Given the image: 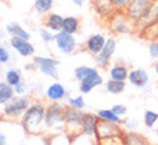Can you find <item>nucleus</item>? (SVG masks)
<instances>
[{"mask_svg":"<svg viewBox=\"0 0 158 145\" xmlns=\"http://www.w3.org/2000/svg\"><path fill=\"white\" fill-rule=\"evenodd\" d=\"M122 135V129L121 124H114L108 121H98V128H96V138L98 141L102 139H111V138H121Z\"/></svg>","mask_w":158,"mask_h":145,"instance_id":"10","label":"nucleus"},{"mask_svg":"<svg viewBox=\"0 0 158 145\" xmlns=\"http://www.w3.org/2000/svg\"><path fill=\"white\" fill-rule=\"evenodd\" d=\"M6 32L13 37H22V39L30 40V33L26 29H23L17 22H9L7 25H6Z\"/></svg>","mask_w":158,"mask_h":145,"instance_id":"22","label":"nucleus"},{"mask_svg":"<svg viewBox=\"0 0 158 145\" xmlns=\"http://www.w3.org/2000/svg\"><path fill=\"white\" fill-rule=\"evenodd\" d=\"M92 7L98 16L105 17V19H109L115 13V9H114L111 0H92Z\"/></svg>","mask_w":158,"mask_h":145,"instance_id":"17","label":"nucleus"},{"mask_svg":"<svg viewBox=\"0 0 158 145\" xmlns=\"http://www.w3.org/2000/svg\"><path fill=\"white\" fill-rule=\"evenodd\" d=\"M108 27L112 33L117 35H125L135 30L134 22L128 17L125 12H115L112 16L108 19Z\"/></svg>","mask_w":158,"mask_h":145,"instance_id":"4","label":"nucleus"},{"mask_svg":"<svg viewBox=\"0 0 158 145\" xmlns=\"http://www.w3.org/2000/svg\"><path fill=\"white\" fill-rule=\"evenodd\" d=\"M128 82L132 86L138 88V89H144L147 88V85L150 83V75L145 69L142 68H135L132 71H129L128 75Z\"/></svg>","mask_w":158,"mask_h":145,"instance_id":"13","label":"nucleus"},{"mask_svg":"<svg viewBox=\"0 0 158 145\" xmlns=\"http://www.w3.org/2000/svg\"><path fill=\"white\" fill-rule=\"evenodd\" d=\"M30 105H32V99L27 95H25V96L15 95L7 104L3 105L2 116L7 121L20 119L22 116H23V114L26 112V109L29 108Z\"/></svg>","mask_w":158,"mask_h":145,"instance_id":"3","label":"nucleus"},{"mask_svg":"<svg viewBox=\"0 0 158 145\" xmlns=\"http://www.w3.org/2000/svg\"><path fill=\"white\" fill-rule=\"evenodd\" d=\"M148 145H152V144H148Z\"/></svg>","mask_w":158,"mask_h":145,"instance_id":"48","label":"nucleus"},{"mask_svg":"<svg viewBox=\"0 0 158 145\" xmlns=\"http://www.w3.org/2000/svg\"><path fill=\"white\" fill-rule=\"evenodd\" d=\"M105 91L108 93H112V95H118V93H122L125 91V82L122 81H114V79H109L108 82L105 83Z\"/></svg>","mask_w":158,"mask_h":145,"instance_id":"30","label":"nucleus"},{"mask_svg":"<svg viewBox=\"0 0 158 145\" xmlns=\"http://www.w3.org/2000/svg\"><path fill=\"white\" fill-rule=\"evenodd\" d=\"M29 92H30V85H27V83L23 82V81L15 86V93L19 96H25V95H27Z\"/></svg>","mask_w":158,"mask_h":145,"instance_id":"36","label":"nucleus"},{"mask_svg":"<svg viewBox=\"0 0 158 145\" xmlns=\"http://www.w3.org/2000/svg\"><path fill=\"white\" fill-rule=\"evenodd\" d=\"M30 92L33 93L35 96H40L42 93H43V86H42V83H38V82H35L33 85H30Z\"/></svg>","mask_w":158,"mask_h":145,"instance_id":"41","label":"nucleus"},{"mask_svg":"<svg viewBox=\"0 0 158 145\" xmlns=\"http://www.w3.org/2000/svg\"><path fill=\"white\" fill-rule=\"evenodd\" d=\"M33 62L40 73H43L45 76H49V78L58 79V59L46 58V56H33Z\"/></svg>","mask_w":158,"mask_h":145,"instance_id":"8","label":"nucleus"},{"mask_svg":"<svg viewBox=\"0 0 158 145\" xmlns=\"http://www.w3.org/2000/svg\"><path fill=\"white\" fill-rule=\"evenodd\" d=\"M68 105L72 106V108H76V109H83L86 106L85 99H83L82 96H72V98H68Z\"/></svg>","mask_w":158,"mask_h":145,"instance_id":"34","label":"nucleus"},{"mask_svg":"<svg viewBox=\"0 0 158 145\" xmlns=\"http://www.w3.org/2000/svg\"><path fill=\"white\" fill-rule=\"evenodd\" d=\"M22 81H23V76H22V72L17 68H9L4 73V82H7L13 88L16 86L17 83H20Z\"/></svg>","mask_w":158,"mask_h":145,"instance_id":"25","label":"nucleus"},{"mask_svg":"<svg viewBox=\"0 0 158 145\" xmlns=\"http://www.w3.org/2000/svg\"><path fill=\"white\" fill-rule=\"evenodd\" d=\"M148 53L152 59H158V40H152L148 45Z\"/></svg>","mask_w":158,"mask_h":145,"instance_id":"39","label":"nucleus"},{"mask_svg":"<svg viewBox=\"0 0 158 145\" xmlns=\"http://www.w3.org/2000/svg\"><path fill=\"white\" fill-rule=\"evenodd\" d=\"M95 144H98L96 138L88 137V135H83V134H78V135L72 137L71 145H95Z\"/></svg>","mask_w":158,"mask_h":145,"instance_id":"32","label":"nucleus"},{"mask_svg":"<svg viewBox=\"0 0 158 145\" xmlns=\"http://www.w3.org/2000/svg\"><path fill=\"white\" fill-rule=\"evenodd\" d=\"M122 125H124L125 128H128V131H132V129H135L138 126V122H137V119H127V121H124L122 122Z\"/></svg>","mask_w":158,"mask_h":145,"instance_id":"42","label":"nucleus"},{"mask_svg":"<svg viewBox=\"0 0 158 145\" xmlns=\"http://www.w3.org/2000/svg\"><path fill=\"white\" fill-rule=\"evenodd\" d=\"M154 69H155V73H157V76H158V60H157V63H155V68H154Z\"/></svg>","mask_w":158,"mask_h":145,"instance_id":"45","label":"nucleus"},{"mask_svg":"<svg viewBox=\"0 0 158 145\" xmlns=\"http://www.w3.org/2000/svg\"><path fill=\"white\" fill-rule=\"evenodd\" d=\"M65 108L60 102H50L46 105L45 114V128L52 131L53 134L66 132L65 125Z\"/></svg>","mask_w":158,"mask_h":145,"instance_id":"2","label":"nucleus"},{"mask_svg":"<svg viewBox=\"0 0 158 145\" xmlns=\"http://www.w3.org/2000/svg\"><path fill=\"white\" fill-rule=\"evenodd\" d=\"M98 121L99 118L96 116V114H89L86 112L83 115L82 125H81V134L88 135V137L96 138V128H98ZM98 139V138H96Z\"/></svg>","mask_w":158,"mask_h":145,"instance_id":"14","label":"nucleus"},{"mask_svg":"<svg viewBox=\"0 0 158 145\" xmlns=\"http://www.w3.org/2000/svg\"><path fill=\"white\" fill-rule=\"evenodd\" d=\"M139 36L148 42L158 40V23H155V25H152V26H148V27H145L144 30H141V32H139Z\"/></svg>","mask_w":158,"mask_h":145,"instance_id":"31","label":"nucleus"},{"mask_svg":"<svg viewBox=\"0 0 158 145\" xmlns=\"http://www.w3.org/2000/svg\"><path fill=\"white\" fill-rule=\"evenodd\" d=\"M158 23V0H154L152 3L150 4V7L147 9V12L142 14L137 22H134V27H135V32H141L148 26H152Z\"/></svg>","mask_w":158,"mask_h":145,"instance_id":"9","label":"nucleus"},{"mask_svg":"<svg viewBox=\"0 0 158 145\" xmlns=\"http://www.w3.org/2000/svg\"><path fill=\"white\" fill-rule=\"evenodd\" d=\"M104 83V79L99 75V72L88 76L86 79H83L82 82H79V92L81 93H89L92 89H95L96 86H101Z\"/></svg>","mask_w":158,"mask_h":145,"instance_id":"18","label":"nucleus"},{"mask_svg":"<svg viewBox=\"0 0 158 145\" xmlns=\"http://www.w3.org/2000/svg\"><path fill=\"white\" fill-rule=\"evenodd\" d=\"M155 91H157V95H158V82H157V85H155Z\"/></svg>","mask_w":158,"mask_h":145,"instance_id":"46","label":"nucleus"},{"mask_svg":"<svg viewBox=\"0 0 158 145\" xmlns=\"http://www.w3.org/2000/svg\"><path fill=\"white\" fill-rule=\"evenodd\" d=\"M96 116L102 121H108V122H114V124H122V118L118 116L115 112L111 109H98L96 111Z\"/></svg>","mask_w":158,"mask_h":145,"instance_id":"28","label":"nucleus"},{"mask_svg":"<svg viewBox=\"0 0 158 145\" xmlns=\"http://www.w3.org/2000/svg\"><path fill=\"white\" fill-rule=\"evenodd\" d=\"M9 45L12 46L13 49L16 50L17 53L23 56V58H30L35 55V46L30 43L27 39H22V37H10Z\"/></svg>","mask_w":158,"mask_h":145,"instance_id":"12","label":"nucleus"},{"mask_svg":"<svg viewBox=\"0 0 158 145\" xmlns=\"http://www.w3.org/2000/svg\"><path fill=\"white\" fill-rule=\"evenodd\" d=\"M109 79H114V81H128V75H129V69L125 66L124 63H114L112 66L109 68L108 71Z\"/></svg>","mask_w":158,"mask_h":145,"instance_id":"20","label":"nucleus"},{"mask_svg":"<svg viewBox=\"0 0 158 145\" xmlns=\"http://www.w3.org/2000/svg\"><path fill=\"white\" fill-rule=\"evenodd\" d=\"M79 26H81V22H79L78 17H75V16L63 17V23H62V30L63 32L75 35V33L79 32Z\"/></svg>","mask_w":158,"mask_h":145,"instance_id":"24","label":"nucleus"},{"mask_svg":"<svg viewBox=\"0 0 158 145\" xmlns=\"http://www.w3.org/2000/svg\"><path fill=\"white\" fill-rule=\"evenodd\" d=\"M155 135H157V138H158V128H157V131H155Z\"/></svg>","mask_w":158,"mask_h":145,"instance_id":"47","label":"nucleus"},{"mask_svg":"<svg viewBox=\"0 0 158 145\" xmlns=\"http://www.w3.org/2000/svg\"><path fill=\"white\" fill-rule=\"evenodd\" d=\"M158 122V112L155 111H148L144 112V125L147 128H154V125Z\"/></svg>","mask_w":158,"mask_h":145,"instance_id":"33","label":"nucleus"},{"mask_svg":"<svg viewBox=\"0 0 158 145\" xmlns=\"http://www.w3.org/2000/svg\"><path fill=\"white\" fill-rule=\"evenodd\" d=\"M121 141L124 145H148L147 138L135 131H125L121 135Z\"/></svg>","mask_w":158,"mask_h":145,"instance_id":"19","label":"nucleus"},{"mask_svg":"<svg viewBox=\"0 0 158 145\" xmlns=\"http://www.w3.org/2000/svg\"><path fill=\"white\" fill-rule=\"evenodd\" d=\"M39 35H40L42 40L45 42V43H50V42H55V35L52 30H49L48 27H43V29L39 30Z\"/></svg>","mask_w":158,"mask_h":145,"instance_id":"35","label":"nucleus"},{"mask_svg":"<svg viewBox=\"0 0 158 145\" xmlns=\"http://www.w3.org/2000/svg\"><path fill=\"white\" fill-rule=\"evenodd\" d=\"M105 42H106V37H105L104 35H101V33L91 35V36L86 39V42H85V49L91 55L96 56L98 53H101V50L104 49Z\"/></svg>","mask_w":158,"mask_h":145,"instance_id":"15","label":"nucleus"},{"mask_svg":"<svg viewBox=\"0 0 158 145\" xmlns=\"http://www.w3.org/2000/svg\"><path fill=\"white\" fill-rule=\"evenodd\" d=\"M10 62V52L4 45L0 46V63L2 65H6V63Z\"/></svg>","mask_w":158,"mask_h":145,"instance_id":"38","label":"nucleus"},{"mask_svg":"<svg viewBox=\"0 0 158 145\" xmlns=\"http://www.w3.org/2000/svg\"><path fill=\"white\" fill-rule=\"evenodd\" d=\"M62 23H63V17L60 14H58V13L50 12L45 17V27L52 30L53 33H58V32L62 30Z\"/></svg>","mask_w":158,"mask_h":145,"instance_id":"21","label":"nucleus"},{"mask_svg":"<svg viewBox=\"0 0 158 145\" xmlns=\"http://www.w3.org/2000/svg\"><path fill=\"white\" fill-rule=\"evenodd\" d=\"M33 7L38 14H49L53 9V0H35Z\"/></svg>","mask_w":158,"mask_h":145,"instance_id":"29","label":"nucleus"},{"mask_svg":"<svg viewBox=\"0 0 158 145\" xmlns=\"http://www.w3.org/2000/svg\"><path fill=\"white\" fill-rule=\"evenodd\" d=\"M0 145H7V137H6L4 131L0 132Z\"/></svg>","mask_w":158,"mask_h":145,"instance_id":"43","label":"nucleus"},{"mask_svg":"<svg viewBox=\"0 0 158 145\" xmlns=\"http://www.w3.org/2000/svg\"><path fill=\"white\" fill-rule=\"evenodd\" d=\"M15 95H16L15 93V88L10 86L7 82L2 81L0 82V105L3 106L4 104H7Z\"/></svg>","mask_w":158,"mask_h":145,"instance_id":"26","label":"nucleus"},{"mask_svg":"<svg viewBox=\"0 0 158 145\" xmlns=\"http://www.w3.org/2000/svg\"><path fill=\"white\" fill-rule=\"evenodd\" d=\"M55 45L62 55H72L78 49V42L75 39V35L66 33L63 30L55 35Z\"/></svg>","mask_w":158,"mask_h":145,"instance_id":"7","label":"nucleus"},{"mask_svg":"<svg viewBox=\"0 0 158 145\" xmlns=\"http://www.w3.org/2000/svg\"><path fill=\"white\" fill-rule=\"evenodd\" d=\"M45 114H46V105L43 102H39V101L32 102V105L26 109V112L20 118V125L23 131L26 134H29V135L43 134L42 131L46 129Z\"/></svg>","mask_w":158,"mask_h":145,"instance_id":"1","label":"nucleus"},{"mask_svg":"<svg viewBox=\"0 0 158 145\" xmlns=\"http://www.w3.org/2000/svg\"><path fill=\"white\" fill-rule=\"evenodd\" d=\"M131 0H111L115 12H125V9L128 7V4Z\"/></svg>","mask_w":158,"mask_h":145,"instance_id":"37","label":"nucleus"},{"mask_svg":"<svg viewBox=\"0 0 158 145\" xmlns=\"http://www.w3.org/2000/svg\"><path fill=\"white\" fill-rule=\"evenodd\" d=\"M72 137L68 132L53 134L52 137H46V145H71Z\"/></svg>","mask_w":158,"mask_h":145,"instance_id":"23","label":"nucleus"},{"mask_svg":"<svg viewBox=\"0 0 158 145\" xmlns=\"http://www.w3.org/2000/svg\"><path fill=\"white\" fill-rule=\"evenodd\" d=\"M115 49H117V39L114 36H108L104 49L101 50V53H98L95 56L96 68L106 69L108 65H111V59H112L114 53H115Z\"/></svg>","mask_w":158,"mask_h":145,"instance_id":"6","label":"nucleus"},{"mask_svg":"<svg viewBox=\"0 0 158 145\" xmlns=\"http://www.w3.org/2000/svg\"><path fill=\"white\" fill-rule=\"evenodd\" d=\"M45 95H46V98H48L49 102H60L62 99L66 98L68 92H66V88L63 86L62 83L53 82L46 88Z\"/></svg>","mask_w":158,"mask_h":145,"instance_id":"16","label":"nucleus"},{"mask_svg":"<svg viewBox=\"0 0 158 145\" xmlns=\"http://www.w3.org/2000/svg\"><path fill=\"white\" fill-rule=\"evenodd\" d=\"M98 72V68H94V66H86V65H82V66H78L73 71V78L78 81V82H82L83 79H86L88 76L96 73Z\"/></svg>","mask_w":158,"mask_h":145,"instance_id":"27","label":"nucleus"},{"mask_svg":"<svg viewBox=\"0 0 158 145\" xmlns=\"http://www.w3.org/2000/svg\"><path fill=\"white\" fill-rule=\"evenodd\" d=\"M112 111L115 112L118 116H121V118H122V116L127 115V111H128V109H127V106H125V105L117 104V105H114V106H112Z\"/></svg>","mask_w":158,"mask_h":145,"instance_id":"40","label":"nucleus"},{"mask_svg":"<svg viewBox=\"0 0 158 145\" xmlns=\"http://www.w3.org/2000/svg\"><path fill=\"white\" fill-rule=\"evenodd\" d=\"M154 0H131L128 7L125 9V13L132 22H137L139 17L147 12V9L150 7V4Z\"/></svg>","mask_w":158,"mask_h":145,"instance_id":"11","label":"nucleus"},{"mask_svg":"<svg viewBox=\"0 0 158 145\" xmlns=\"http://www.w3.org/2000/svg\"><path fill=\"white\" fill-rule=\"evenodd\" d=\"M73 2V4H76V6H82L83 3H85V0H72Z\"/></svg>","mask_w":158,"mask_h":145,"instance_id":"44","label":"nucleus"},{"mask_svg":"<svg viewBox=\"0 0 158 145\" xmlns=\"http://www.w3.org/2000/svg\"><path fill=\"white\" fill-rule=\"evenodd\" d=\"M83 115H85V112H82V109L72 108L69 105L65 108V125H66V132L71 137L81 134Z\"/></svg>","mask_w":158,"mask_h":145,"instance_id":"5","label":"nucleus"}]
</instances>
